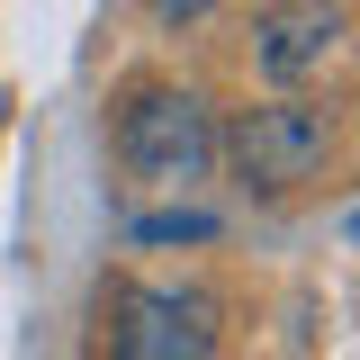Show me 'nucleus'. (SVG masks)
<instances>
[{"label": "nucleus", "instance_id": "f257e3e1", "mask_svg": "<svg viewBox=\"0 0 360 360\" xmlns=\"http://www.w3.org/2000/svg\"><path fill=\"white\" fill-rule=\"evenodd\" d=\"M217 153L234 162L243 189H297V180L324 172V153H333V117L307 108V99H270V108H243V117L217 135Z\"/></svg>", "mask_w": 360, "mask_h": 360}, {"label": "nucleus", "instance_id": "f03ea898", "mask_svg": "<svg viewBox=\"0 0 360 360\" xmlns=\"http://www.w3.org/2000/svg\"><path fill=\"white\" fill-rule=\"evenodd\" d=\"M117 153H127V172L144 180H198L207 162H217V117H207V99L198 90H135L127 117H117Z\"/></svg>", "mask_w": 360, "mask_h": 360}, {"label": "nucleus", "instance_id": "7ed1b4c3", "mask_svg": "<svg viewBox=\"0 0 360 360\" xmlns=\"http://www.w3.org/2000/svg\"><path fill=\"white\" fill-rule=\"evenodd\" d=\"M117 360H217V307L180 288H127L117 297Z\"/></svg>", "mask_w": 360, "mask_h": 360}, {"label": "nucleus", "instance_id": "20e7f679", "mask_svg": "<svg viewBox=\"0 0 360 360\" xmlns=\"http://www.w3.org/2000/svg\"><path fill=\"white\" fill-rule=\"evenodd\" d=\"M333 45H342V9H324V0L270 9V18H262V72H270V82H297V72H315Z\"/></svg>", "mask_w": 360, "mask_h": 360}, {"label": "nucleus", "instance_id": "39448f33", "mask_svg": "<svg viewBox=\"0 0 360 360\" xmlns=\"http://www.w3.org/2000/svg\"><path fill=\"white\" fill-rule=\"evenodd\" d=\"M135 234L144 243H198V234H217V217H144Z\"/></svg>", "mask_w": 360, "mask_h": 360}, {"label": "nucleus", "instance_id": "423d86ee", "mask_svg": "<svg viewBox=\"0 0 360 360\" xmlns=\"http://www.w3.org/2000/svg\"><path fill=\"white\" fill-rule=\"evenodd\" d=\"M162 9H172V18H189V9H207V0H162Z\"/></svg>", "mask_w": 360, "mask_h": 360}]
</instances>
